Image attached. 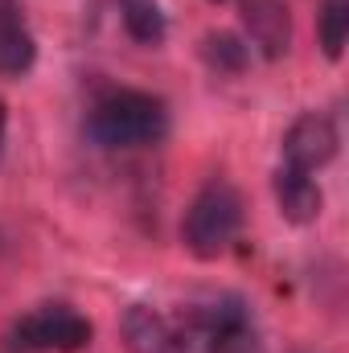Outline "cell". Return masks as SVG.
I'll list each match as a JSON object with an SVG mask.
<instances>
[{
    "label": "cell",
    "mask_w": 349,
    "mask_h": 353,
    "mask_svg": "<svg viewBox=\"0 0 349 353\" xmlns=\"http://www.w3.org/2000/svg\"><path fill=\"white\" fill-rule=\"evenodd\" d=\"M87 136L99 148H144L169 136V103L148 90H107L87 111Z\"/></svg>",
    "instance_id": "1"
},
{
    "label": "cell",
    "mask_w": 349,
    "mask_h": 353,
    "mask_svg": "<svg viewBox=\"0 0 349 353\" xmlns=\"http://www.w3.org/2000/svg\"><path fill=\"white\" fill-rule=\"evenodd\" d=\"M239 230H243V193L230 181H222V176L206 181L197 189V197L189 201L185 222H181L185 251L193 259H206V263L210 259H222L235 247Z\"/></svg>",
    "instance_id": "2"
},
{
    "label": "cell",
    "mask_w": 349,
    "mask_h": 353,
    "mask_svg": "<svg viewBox=\"0 0 349 353\" xmlns=\"http://www.w3.org/2000/svg\"><path fill=\"white\" fill-rule=\"evenodd\" d=\"M17 337L33 353H83L94 337V325L70 304H41L17 325Z\"/></svg>",
    "instance_id": "3"
},
{
    "label": "cell",
    "mask_w": 349,
    "mask_h": 353,
    "mask_svg": "<svg viewBox=\"0 0 349 353\" xmlns=\"http://www.w3.org/2000/svg\"><path fill=\"white\" fill-rule=\"evenodd\" d=\"M337 148H341V136H337V123L325 111L296 115L288 123V132H283V144H279L288 169H300V173H312V176L321 173L325 165H333Z\"/></svg>",
    "instance_id": "4"
},
{
    "label": "cell",
    "mask_w": 349,
    "mask_h": 353,
    "mask_svg": "<svg viewBox=\"0 0 349 353\" xmlns=\"http://www.w3.org/2000/svg\"><path fill=\"white\" fill-rule=\"evenodd\" d=\"M239 21H243V41L267 58L279 62L292 46V12L283 0H239Z\"/></svg>",
    "instance_id": "5"
},
{
    "label": "cell",
    "mask_w": 349,
    "mask_h": 353,
    "mask_svg": "<svg viewBox=\"0 0 349 353\" xmlns=\"http://www.w3.org/2000/svg\"><path fill=\"white\" fill-rule=\"evenodd\" d=\"M271 193H275L279 218L292 222V226H308V222H317L321 210H325V189L317 185V176L300 173V169H288V165L275 169V176H271Z\"/></svg>",
    "instance_id": "6"
},
{
    "label": "cell",
    "mask_w": 349,
    "mask_h": 353,
    "mask_svg": "<svg viewBox=\"0 0 349 353\" xmlns=\"http://www.w3.org/2000/svg\"><path fill=\"white\" fill-rule=\"evenodd\" d=\"M119 329H123L128 353H181L173 312H161L157 304H132Z\"/></svg>",
    "instance_id": "7"
},
{
    "label": "cell",
    "mask_w": 349,
    "mask_h": 353,
    "mask_svg": "<svg viewBox=\"0 0 349 353\" xmlns=\"http://www.w3.org/2000/svg\"><path fill=\"white\" fill-rule=\"evenodd\" d=\"M37 62V37L29 33L17 0H0V79H25Z\"/></svg>",
    "instance_id": "8"
},
{
    "label": "cell",
    "mask_w": 349,
    "mask_h": 353,
    "mask_svg": "<svg viewBox=\"0 0 349 353\" xmlns=\"http://www.w3.org/2000/svg\"><path fill=\"white\" fill-rule=\"evenodd\" d=\"M201 58L214 74H243L251 66V46L230 29H214L201 37Z\"/></svg>",
    "instance_id": "9"
},
{
    "label": "cell",
    "mask_w": 349,
    "mask_h": 353,
    "mask_svg": "<svg viewBox=\"0 0 349 353\" xmlns=\"http://www.w3.org/2000/svg\"><path fill=\"white\" fill-rule=\"evenodd\" d=\"M119 17H123L128 37L140 41V46H161L169 37V17H165V8L157 0H123Z\"/></svg>",
    "instance_id": "10"
},
{
    "label": "cell",
    "mask_w": 349,
    "mask_h": 353,
    "mask_svg": "<svg viewBox=\"0 0 349 353\" xmlns=\"http://www.w3.org/2000/svg\"><path fill=\"white\" fill-rule=\"evenodd\" d=\"M317 41L329 62H341L349 41V0H325L317 12Z\"/></svg>",
    "instance_id": "11"
},
{
    "label": "cell",
    "mask_w": 349,
    "mask_h": 353,
    "mask_svg": "<svg viewBox=\"0 0 349 353\" xmlns=\"http://www.w3.org/2000/svg\"><path fill=\"white\" fill-rule=\"evenodd\" d=\"M4 132H8V107H4V99H0V144H4Z\"/></svg>",
    "instance_id": "12"
},
{
    "label": "cell",
    "mask_w": 349,
    "mask_h": 353,
    "mask_svg": "<svg viewBox=\"0 0 349 353\" xmlns=\"http://www.w3.org/2000/svg\"><path fill=\"white\" fill-rule=\"evenodd\" d=\"M214 4H222V0H214Z\"/></svg>",
    "instance_id": "13"
}]
</instances>
